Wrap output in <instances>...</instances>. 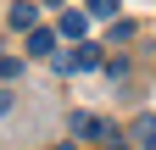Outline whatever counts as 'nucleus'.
I'll use <instances>...</instances> for the list:
<instances>
[{
    "label": "nucleus",
    "instance_id": "obj_1",
    "mask_svg": "<svg viewBox=\"0 0 156 150\" xmlns=\"http://www.w3.org/2000/svg\"><path fill=\"white\" fill-rule=\"evenodd\" d=\"M112 122L95 117V111H73V145H112Z\"/></svg>",
    "mask_w": 156,
    "mask_h": 150
},
{
    "label": "nucleus",
    "instance_id": "obj_2",
    "mask_svg": "<svg viewBox=\"0 0 156 150\" xmlns=\"http://www.w3.org/2000/svg\"><path fill=\"white\" fill-rule=\"evenodd\" d=\"M89 67H101V50L95 45H78L67 56H56V72H89Z\"/></svg>",
    "mask_w": 156,
    "mask_h": 150
},
{
    "label": "nucleus",
    "instance_id": "obj_3",
    "mask_svg": "<svg viewBox=\"0 0 156 150\" xmlns=\"http://www.w3.org/2000/svg\"><path fill=\"white\" fill-rule=\"evenodd\" d=\"M128 139L140 145V150H156V111H140V117H134V128H128Z\"/></svg>",
    "mask_w": 156,
    "mask_h": 150
},
{
    "label": "nucleus",
    "instance_id": "obj_4",
    "mask_svg": "<svg viewBox=\"0 0 156 150\" xmlns=\"http://www.w3.org/2000/svg\"><path fill=\"white\" fill-rule=\"evenodd\" d=\"M11 28H23V33L39 28V6H34V0H17V6H11Z\"/></svg>",
    "mask_w": 156,
    "mask_h": 150
},
{
    "label": "nucleus",
    "instance_id": "obj_5",
    "mask_svg": "<svg viewBox=\"0 0 156 150\" xmlns=\"http://www.w3.org/2000/svg\"><path fill=\"white\" fill-rule=\"evenodd\" d=\"M56 33H67V39H78V45H84V33H89V11H67Z\"/></svg>",
    "mask_w": 156,
    "mask_h": 150
},
{
    "label": "nucleus",
    "instance_id": "obj_6",
    "mask_svg": "<svg viewBox=\"0 0 156 150\" xmlns=\"http://www.w3.org/2000/svg\"><path fill=\"white\" fill-rule=\"evenodd\" d=\"M50 50H56V33L50 28H34L28 33V56H50Z\"/></svg>",
    "mask_w": 156,
    "mask_h": 150
},
{
    "label": "nucleus",
    "instance_id": "obj_7",
    "mask_svg": "<svg viewBox=\"0 0 156 150\" xmlns=\"http://www.w3.org/2000/svg\"><path fill=\"white\" fill-rule=\"evenodd\" d=\"M117 6L123 0H89V17H117Z\"/></svg>",
    "mask_w": 156,
    "mask_h": 150
},
{
    "label": "nucleus",
    "instance_id": "obj_8",
    "mask_svg": "<svg viewBox=\"0 0 156 150\" xmlns=\"http://www.w3.org/2000/svg\"><path fill=\"white\" fill-rule=\"evenodd\" d=\"M17 72H23V61L17 56H0V78H17Z\"/></svg>",
    "mask_w": 156,
    "mask_h": 150
},
{
    "label": "nucleus",
    "instance_id": "obj_9",
    "mask_svg": "<svg viewBox=\"0 0 156 150\" xmlns=\"http://www.w3.org/2000/svg\"><path fill=\"white\" fill-rule=\"evenodd\" d=\"M106 150H128V145H117V139H112V145H106Z\"/></svg>",
    "mask_w": 156,
    "mask_h": 150
},
{
    "label": "nucleus",
    "instance_id": "obj_10",
    "mask_svg": "<svg viewBox=\"0 0 156 150\" xmlns=\"http://www.w3.org/2000/svg\"><path fill=\"white\" fill-rule=\"evenodd\" d=\"M56 150H78V145H56Z\"/></svg>",
    "mask_w": 156,
    "mask_h": 150
},
{
    "label": "nucleus",
    "instance_id": "obj_11",
    "mask_svg": "<svg viewBox=\"0 0 156 150\" xmlns=\"http://www.w3.org/2000/svg\"><path fill=\"white\" fill-rule=\"evenodd\" d=\"M45 6H62V0H45Z\"/></svg>",
    "mask_w": 156,
    "mask_h": 150
}]
</instances>
